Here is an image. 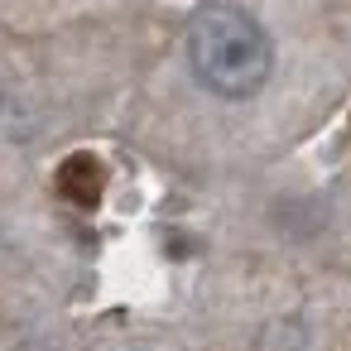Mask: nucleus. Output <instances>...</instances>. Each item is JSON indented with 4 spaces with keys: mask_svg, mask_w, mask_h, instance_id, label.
Segmentation results:
<instances>
[{
    "mask_svg": "<svg viewBox=\"0 0 351 351\" xmlns=\"http://www.w3.org/2000/svg\"><path fill=\"white\" fill-rule=\"evenodd\" d=\"M188 63L212 97L245 101L274 73V44L255 15L236 5H207L188 25Z\"/></svg>",
    "mask_w": 351,
    "mask_h": 351,
    "instance_id": "f257e3e1",
    "label": "nucleus"
},
{
    "mask_svg": "<svg viewBox=\"0 0 351 351\" xmlns=\"http://www.w3.org/2000/svg\"><path fill=\"white\" fill-rule=\"evenodd\" d=\"M58 193H63L68 202H77V207H97L101 193H106V169H101L92 154H73V159H63V169H58Z\"/></svg>",
    "mask_w": 351,
    "mask_h": 351,
    "instance_id": "f03ea898",
    "label": "nucleus"
}]
</instances>
